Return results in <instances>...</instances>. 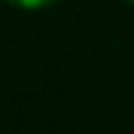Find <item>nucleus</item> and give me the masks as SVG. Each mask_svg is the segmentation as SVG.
I'll list each match as a JSON object with an SVG mask.
<instances>
[{"instance_id":"f257e3e1","label":"nucleus","mask_w":134,"mask_h":134,"mask_svg":"<svg viewBox=\"0 0 134 134\" xmlns=\"http://www.w3.org/2000/svg\"><path fill=\"white\" fill-rule=\"evenodd\" d=\"M5 5L9 7H16V9H42V7H52L61 0H2Z\"/></svg>"},{"instance_id":"f03ea898","label":"nucleus","mask_w":134,"mask_h":134,"mask_svg":"<svg viewBox=\"0 0 134 134\" xmlns=\"http://www.w3.org/2000/svg\"><path fill=\"white\" fill-rule=\"evenodd\" d=\"M125 2H130V5H134V0H125Z\"/></svg>"}]
</instances>
